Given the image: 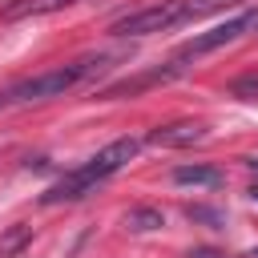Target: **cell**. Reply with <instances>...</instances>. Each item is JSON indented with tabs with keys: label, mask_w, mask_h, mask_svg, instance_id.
<instances>
[{
	"label": "cell",
	"mask_w": 258,
	"mask_h": 258,
	"mask_svg": "<svg viewBox=\"0 0 258 258\" xmlns=\"http://www.w3.org/2000/svg\"><path fill=\"white\" fill-rule=\"evenodd\" d=\"M105 60H113V56H85V60H73V64H64V69L36 73V77H28V81H16V85L4 93V101H8V105H28V101H52V97H64L73 85H81L85 77L101 73Z\"/></svg>",
	"instance_id": "cell-3"
},
{
	"label": "cell",
	"mask_w": 258,
	"mask_h": 258,
	"mask_svg": "<svg viewBox=\"0 0 258 258\" xmlns=\"http://www.w3.org/2000/svg\"><path fill=\"white\" fill-rule=\"evenodd\" d=\"M254 258H258V250H254Z\"/></svg>",
	"instance_id": "cell-13"
},
{
	"label": "cell",
	"mask_w": 258,
	"mask_h": 258,
	"mask_svg": "<svg viewBox=\"0 0 258 258\" xmlns=\"http://www.w3.org/2000/svg\"><path fill=\"white\" fill-rule=\"evenodd\" d=\"M246 32H258V8H246V12L230 16L226 24H214L210 32L189 36V40L177 48V60H189V56H206V52H214V48H226V44L242 40Z\"/></svg>",
	"instance_id": "cell-4"
},
{
	"label": "cell",
	"mask_w": 258,
	"mask_h": 258,
	"mask_svg": "<svg viewBox=\"0 0 258 258\" xmlns=\"http://www.w3.org/2000/svg\"><path fill=\"white\" fill-rule=\"evenodd\" d=\"M230 93L242 97V101H254V97H258V73H246V77L230 81Z\"/></svg>",
	"instance_id": "cell-9"
},
{
	"label": "cell",
	"mask_w": 258,
	"mask_h": 258,
	"mask_svg": "<svg viewBox=\"0 0 258 258\" xmlns=\"http://www.w3.org/2000/svg\"><path fill=\"white\" fill-rule=\"evenodd\" d=\"M173 181H177V185L218 189V185L226 181V173H222V169H214V165H177V169H173Z\"/></svg>",
	"instance_id": "cell-6"
},
{
	"label": "cell",
	"mask_w": 258,
	"mask_h": 258,
	"mask_svg": "<svg viewBox=\"0 0 258 258\" xmlns=\"http://www.w3.org/2000/svg\"><path fill=\"white\" fill-rule=\"evenodd\" d=\"M250 198H254V202H258V185H250Z\"/></svg>",
	"instance_id": "cell-11"
},
{
	"label": "cell",
	"mask_w": 258,
	"mask_h": 258,
	"mask_svg": "<svg viewBox=\"0 0 258 258\" xmlns=\"http://www.w3.org/2000/svg\"><path fill=\"white\" fill-rule=\"evenodd\" d=\"M198 141H206L202 121H173V125H157L149 133V145H161V149H185V145H198Z\"/></svg>",
	"instance_id": "cell-5"
},
{
	"label": "cell",
	"mask_w": 258,
	"mask_h": 258,
	"mask_svg": "<svg viewBox=\"0 0 258 258\" xmlns=\"http://www.w3.org/2000/svg\"><path fill=\"white\" fill-rule=\"evenodd\" d=\"M250 169H258V157H250Z\"/></svg>",
	"instance_id": "cell-12"
},
{
	"label": "cell",
	"mask_w": 258,
	"mask_h": 258,
	"mask_svg": "<svg viewBox=\"0 0 258 258\" xmlns=\"http://www.w3.org/2000/svg\"><path fill=\"white\" fill-rule=\"evenodd\" d=\"M185 258H230V254H222V250H210V246H198V250H189Z\"/></svg>",
	"instance_id": "cell-10"
},
{
	"label": "cell",
	"mask_w": 258,
	"mask_h": 258,
	"mask_svg": "<svg viewBox=\"0 0 258 258\" xmlns=\"http://www.w3.org/2000/svg\"><path fill=\"white\" fill-rule=\"evenodd\" d=\"M125 226H129V230H161L165 218H161V210H153V206H137V210L125 214Z\"/></svg>",
	"instance_id": "cell-8"
},
{
	"label": "cell",
	"mask_w": 258,
	"mask_h": 258,
	"mask_svg": "<svg viewBox=\"0 0 258 258\" xmlns=\"http://www.w3.org/2000/svg\"><path fill=\"white\" fill-rule=\"evenodd\" d=\"M64 4H77V0H20V4H12L4 16H8V20H20V16H44V12H56V8H64Z\"/></svg>",
	"instance_id": "cell-7"
},
{
	"label": "cell",
	"mask_w": 258,
	"mask_h": 258,
	"mask_svg": "<svg viewBox=\"0 0 258 258\" xmlns=\"http://www.w3.org/2000/svg\"><path fill=\"white\" fill-rule=\"evenodd\" d=\"M137 149H141L137 137H117V141H109V145H105L101 153H93L81 169L64 173L56 185H48V189L40 194V202H44V206H56V202H77V198H85L93 185H101L105 177H113L117 169H125Z\"/></svg>",
	"instance_id": "cell-1"
},
{
	"label": "cell",
	"mask_w": 258,
	"mask_h": 258,
	"mask_svg": "<svg viewBox=\"0 0 258 258\" xmlns=\"http://www.w3.org/2000/svg\"><path fill=\"white\" fill-rule=\"evenodd\" d=\"M238 0H161V4H149L141 12H129L121 16L109 32L113 36H153V32H169L177 24H189V20H202L218 8H230Z\"/></svg>",
	"instance_id": "cell-2"
}]
</instances>
